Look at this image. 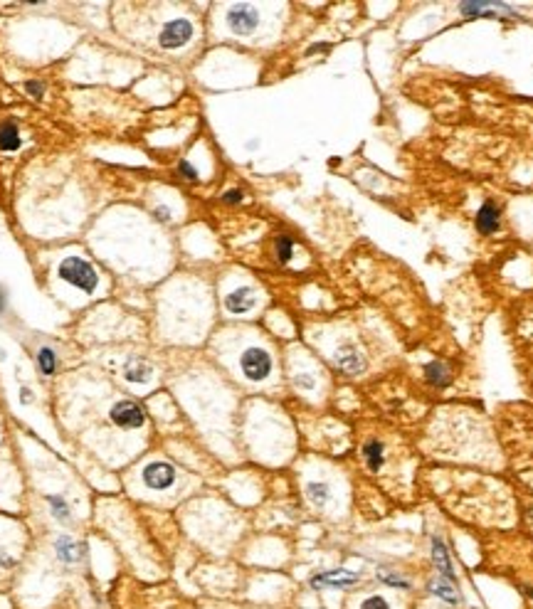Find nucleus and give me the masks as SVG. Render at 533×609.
I'll list each match as a JSON object with an SVG mask.
<instances>
[{
	"instance_id": "nucleus-13",
	"label": "nucleus",
	"mask_w": 533,
	"mask_h": 609,
	"mask_svg": "<svg viewBox=\"0 0 533 609\" xmlns=\"http://www.w3.org/2000/svg\"><path fill=\"white\" fill-rule=\"evenodd\" d=\"M432 558H434V565H437L439 575H442L444 580L457 582V575H455V570H452V563H450V555H447V548H444L442 540H437V538L432 540Z\"/></svg>"
},
{
	"instance_id": "nucleus-29",
	"label": "nucleus",
	"mask_w": 533,
	"mask_h": 609,
	"mask_svg": "<svg viewBox=\"0 0 533 609\" xmlns=\"http://www.w3.org/2000/svg\"><path fill=\"white\" fill-rule=\"evenodd\" d=\"M230 609H235V607H230Z\"/></svg>"
},
{
	"instance_id": "nucleus-19",
	"label": "nucleus",
	"mask_w": 533,
	"mask_h": 609,
	"mask_svg": "<svg viewBox=\"0 0 533 609\" xmlns=\"http://www.w3.org/2000/svg\"><path fill=\"white\" fill-rule=\"evenodd\" d=\"M434 594H439V597H444L447 602H459V594L455 592V582H444V580H437V585H434Z\"/></svg>"
},
{
	"instance_id": "nucleus-16",
	"label": "nucleus",
	"mask_w": 533,
	"mask_h": 609,
	"mask_svg": "<svg viewBox=\"0 0 533 609\" xmlns=\"http://www.w3.org/2000/svg\"><path fill=\"white\" fill-rule=\"evenodd\" d=\"M363 459H366L371 471H380V466H383V447L378 442H368L363 447Z\"/></svg>"
},
{
	"instance_id": "nucleus-17",
	"label": "nucleus",
	"mask_w": 533,
	"mask_h": 609,
	"mask_svg": "<svg viewBox=\"0 0 533 609\" xmlns=\"http://www.w3.org/2000/svg\"><path fill=\"white\" fill-rule=\"evenodd\" d=\"M353 609H393V607H390V602L383 594H363V597L353 604Z\"/></svg>"
},
{
	"instance_id": "nucleus-12",
	"label": "nucleus",
	"mask_w": 533,
	"mask_h": 609,
	"mask_svg": "<svg viewBox=\"0 0 533 609\" xmlns=\"http://www.w3.org/2000/svg\"><path fill=\"white\" fill-rule=\"evenodd\" d=\"M306 499L316 511H326L331 504V486L326 481H309L306 483Z\"/></svg>"
},
{
	"instance_id": "nucleus-28",
	"label": "nucleus",
	"mask_w": 533,
	"mask_h": 609,
	"mask_svg": "<svg viewBox=\"0 0 533 609\" xmlns=\"http://www.w3.org/2000/svg\"><path fill=\"white\" fill-rule=\"evenodd\" d=\"M3 309H6V291L0 286V314H3Z\"/></svg>"
},
{
	"instance_id": "nucleus-25",
	"label": "nucleus",
	"mask_w": 533,
	"mask_h": 609,
	"mask_svg": "<svg viewBox=\"0 0 533 609\" xmlns=\"http://www.w3.org/2000/svg\"><path fill=\"white\" fill-rule=\"evenodd\" d=\"M222 200H225V203H239V200H242V190H228Z\"/></svg>"
},
{
	"instance_id": "nucleus-24",
	"label": "nucleus",
	"mask_w": 533,
	"mask_h": 609,
	"mask_svg": "<svg viewBox=\"0 0 533 609\" xmlns=\"http://www.w3.org/2000/svg\"><path fill=\"white\" fill-rule=\"evenodd\" d=\"M25 89H28V94L37 96V99L44 94V84L42 82H28V84H25Z\"/></svg>"
},
{
	"instance_id": "nucleus-10",
	"label": "nucleus",
	"mask_w": 533,
	"mask_h": 609,
	"mask_svg": "<svg viewBox=\"0 0 533 609\" xmlns=\"http://www.w3.org/2000/svg\"><path fill=\"white\" fill-rule=\"evenodd\" d=\"M35 360H37V370L42 377H55L60 372V353L50 345H42L35 355Z\"/></svg>"
},
{
	"instance_id": "nucleus-3",
	"label": "nucleus",
	"mask_w": 533,
	"mask_h": 609,
	"mask_svg": "<svg viewBox=\"0 0 533 609\" xmlns=\"http://www.w3.org/2000/svg\"><path fill=\"white\" fill-rule=\"evenodd\" d=\"M60 277L65 279L69 286L82 289V291H94L96 289V269L89 261L79 259V257H67L60 264Z\"/></svg>"
},
{
	"instance_id": "nucleus-26",
	"label": "nucleus",
	"mask_w": 533,
	"mask_h": 609,
	"mask_svg": "<svg viewBox=\"0 0 533 609\" xmlns=\"http://www.w3.org/2000/svg\"><path fill=\"white\" fill-rule=\"evenodd\" d=\"M153 212H155V217H158V220H163V222L171 220V210H168V207H155Z\"/></svg>"
},
{
	"instance_id": "nucleus-9",
	"label": "nucleus",
	"mask_w": 533,
	"mask_h": 609,
	"mask_svg": "<svg viewBox=\"0 0 533 609\" xmlns=\"http://www.w3.org/2000/svg\"><path fill=\"white\" fill-rule=\"evenodd\" d=\"M361 580V575H355V572L348 570H328L321 572L311 580V587H326V590H341V587H350L355 582Z\"/></svg>"
},
{
	"instance_id": "nucleus-1",
	"label": "nucleus",
	"mask_w": 533,
	"mask_h": 609,
	"mask_svg": "<svg viewBox=\"0 0 533 609\" xmlns=\"http://www.w3.org/2000/svg\"><path fill=\"white\" fill-rule=\"evenodd\" d=\"M136 479H139L144 493L161 496V493L176 491L178 483H180V471H178L176 464H171V461L166 459H149L139 469Z\"/></svg>"
},
{
	"instance_id": "nucleus-27",
	"label": "nucleus",
	"mask_w": 533,
	"mask_h": 609,
	"mask_svg": "<svg viewBox=\"0 0 533 609\" xmlns=\"http://www.w3.org/2000/svg\"><path fill=\"white\" fill-rule=\"evenodd\" d=\"M20 402H22V404H30V402H33V390L22 388V390H20Z\"/></svg>"
},
{
	"instance_id": "nucleus-23",
	"label": "nucleus",
	"mask_w": 533,
	"mask_h": 609,
	"mask_svg": "<svg viewBox=\"0 0 533 609\" xmlns=\"http://www.w3.org/2000/svg\"><path fill=\"white\" fill-rule=\"evenodd\" d=\"M380 577H383L388 585H395V587H407V582L403 580L400 575H390V572H380Z\"/></svg>"
},
{
	"instance_id": "nucleus-18",
	"label": "nucleus",
	"mask_w": 533,
	"mask_h": 609,
	"mask_svg": "<svg viewBox=\"0 0 533 609\" xmlns=\"http://www.w3.org/2000/svg\"><path fill=\"white\" fill-rule=\"evenodd\" d=\"M294 385L301 390V393H316L319 377L314 372H296L294 375Z\"/></svg>"
},
{
	"instance_id": "nucleus-7",
	"label": "nucleus",
	"mask_w": 533,
	"mask_h": 609,
	"mask_svg": "<svg viewBox=\"0 0 533 609\" xmlns=\"http://www.w3.org/2000/svg\"><path fill=\"white\" fill-rule=\"evenodd\" d=\"M121 377L128 382V385H149L151 380H153V366H151V360H146L144 355L139 353H133L128 355L126 360L121 363Z\"/></svg>"
},
{
	"instance_id": "nucleus-6",
	"label": "nucleus",
	"mask_w": 533,
	"mask_h": 609,
	"mask_svg": "<svg viewBox=\"0 0 533 609\" xmlns=\"http://www.w3.org/2000/svg\"><path fill=\"white\" fill-rule=\"evenodd\" d=\"M228 25L235 35H252L257 30V25H260V12H257L255 6L237 3V6L230 8Z\"/></svg>"
},
{
	"instance_id": "nucleus-14",
	"label": "nucleus",
	"mask_w": 533,
	"mask_h": 609,
	"mask_svg": "<svg viewBox=\"0 0 533 609\" xmlns=\"http://www.w3.org/2000/svg\"><path fill=\"white\" fill-rule=\"evenodd\" d=\"M477 228L482 230L484 234L499 230V210H496V205L487 203V205H484L482 210H479V215H477Z\"/></svg>"
},
{
	"instance_id": "nucleus-5",
	"label": "nucleus",
	"mask_w": 533,
	"mask_h": 609,
	"mask_svg": "<svg viewBox=\"0 0 533 609\" xmlns=\"http://www.w3.org/2000/svg\"><path fill=\"white\" fill-rule=\"evenodd\" d=\"M193 37V25L190 20L185 17H178V20L166 22L158 33V44H161L163 50H178V47H183L185 42H190Z\"/></svg>"
},
{
	"instance_id": "nucleus-4",
	"label": "nucleus",
	"mask_w": 533,
	"mask_h": 609,
	"mask_svg": "<svg viewBox=\"0 0 533 609\" xmlns=\"http://www.w3.org/2000/svg\"><path fill=\"white\" fill-rule=\"evenodd\" d=\"M52 550H55V558L67 567H77L87 560V545L82 540H77L74 535H67V533L55 538Z\"/></svg>"
},
{
	"instance_id": "nucleus-8",
	"label": "nucleus",
	"mask_w": 533,
	"mask_h": 609,
	"mask_svg": "<svg viewBox=\"0 0 533 609\" xmlns=\"http://www.w3.org/2000/svg\"><path fill=\"white\" fill-rule=\"evenodd\" d=\"M333 363L339 366V370H344L346 375H361L366 370V358L361 355V350L355 348L353 343H344L336 348L333 353Z\"/></svg>"
},
{
	"instance_id": "nucleus-22",
	"label": "nucleus",
	"mask_w": 533,
	"mask_h": 609,
	"mask_svg": "<svg viewBox=\"0 0 533 609\" xmlns=\"http://www.w3.org/2000/svg\"><path fill=\"white\" fill-rule=\"evenodd\" d=\"M178 173H180V175H183L185 180H195V178H198V171H195V168L190 166L188 161H183L180 166H178Z\"/></svg>"
},
{
	"instance_id": "nucleus-11",
	"label": "nucleus",
	"mask_w": 533,
	"mask_h": 609,
	"mask_svg": "<svg viewBox=\"0 0 533 609\" xmlns=\"http://www.w3.org/2000/svg\"><path fill=\"white\" fill-rule=\"evenodd\" d=\"M255 306V294H252V289H237L232 294L225 296V309L230 314H247V311Z\"/></svg>"
},
{
	"instance_id": "nucleus-20",
	"label": "nucleus",
	"mask_w": 533,
	"mask_h": 609,
	"mask_svg": "<svg viewBox=\"0 0 533 609\" xmlns=\"http://www.w3.org/2000/svg\"><path fill=\"white\" fill-rule=\"evenodd\" d=\"M428 377L432 385H444L447 382V370L439 363H432V366H428Z\"/></svg>"
},
{
	"instance_id": "nucleus-2",
	"label": "nucleus",
	"mask_w": 533,
	"mask_h": 609,
	"mask_svg": "<svg viewBox=\"0 0 533 609\" xmlns=\"http://www.w3.org/2000/svg\"><path fill=\"white\" fill-rule=\"evenodd\" d=\"M237 372L252 385H264L272 380L274 358L264 345H244L237 355Z\"/></svg>"
},
{
	"instance_id": "nucleus-15",
	"label": "nucleus",
	"mask_w": 533,
	"mask_h": 609,
	"mask_svg": "<svg viewBox=\"0 0 533 609\" xmlns=\"http://www.w3.org/2000/svg\"><path fill=\"white\" fill-rule=\"evenodd\" d=\"M20 148V131L12 121L0 123V151H17Z\"/></svg>"
},
{
	"instance_id": "nucleus-21",
	"label": "nucleus",
	"mask_w": 533,
	"mask_h": 609,
	"mask_svg": "<svg viewBox=\"0 0 533 609\" xmlns=\"http://www.w3.org/2000/svg\"><path fill=\"white\" fill-rule=\"evenodd\" d=\"M291 250H294L291 239H287V237H279L277 239V257H279V261H289V259H291Z\"/></svg>"
}]
</instances>
